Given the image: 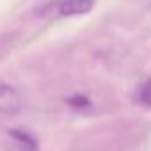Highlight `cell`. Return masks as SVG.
<instances>
[{"instance_id": "6da1fadb", "label": "cell", "mask_w": 151, "mask_h": 151, "mask_svg": "<svg viewBox=\"0 0 151 151\" xmlns=\"http://www.w3.org/2000/svg\"><path fill=\"white\" fill-rule=\"evenodd\" d=\"M96 0H55L52 9L57 16H78L87 14L94 9Z\"/></svg>"}, {"instance_id": "277c9868", "label": "cell", "mask_w": 151, "mask_h": 151, "mask_svg": "<svg viewBox=\"0 0 151 151\" xmlns=\"http://www.w3.org/2000/svg\"><path fill=\"white\" fill-rule=\"evenodd\" d=\"M135 100H137L140 105L151 109V78H147L144 84H140V87L137 89Z\"/></svg>"}, {"instance_id": "5b68a950", "label": "cell", "mask_w": 151, "mask_h": 151, "mask_svg": "<svg viewBox=\"0 0 151 151\" xmlns=\"http://www.w3.org/2000/svg\"><path fill=\"white\" fill-rule=\"evenodd\" d=\"M68 103L75 109H84V107H89V100L86 96H73V98H68Z\"/></svg>"}, {"instance_id": "7a4b0ae2", "label": "cell", "mask_w": 151, "mask_h": 151, "mask_svg": "<svg viewBox=\"0 0 151 151\" xmlns=\"http://www.w3.org/2000/svg\"><path fill=\"white\" fill-rule=\"evenodd\" d=\"M22 110V98L18 91L7 84H0V114L14 116Z\"/></svg>"}, {"instance_id": "3957f363", "label": "cell", "mask_w": 151, "mask_h": 151, "mask_svg": "<svg viewBox=\"0 0 151 151\" xmlns=\"http://www.w3.org/2000/svg\"><path fill=\"white\" fill-rule=\"evenodd\" d=\"M9 137L13 140L9 151H37V142L30 133L23 130H11Z\"/></svg>"}]
</instances>
